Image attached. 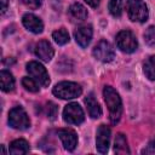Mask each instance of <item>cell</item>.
<instances>
[{"mask_svg":"<svg viewBox=\"0 0 155 155\" xmlns=\"http://www.w3.org/2000/svg\"><path fill=\"white\" fill-rule=\"evenodd\" d=\"M57 134L59 136L64 149L68 151H73L76 148L78 144V136L75 133V131L70 130V128H59L57 131Z\"/></svg>","mask_w":155,"mask_h":155,"instance_id":"cell-10","label":"cell"},{"mask_svg":"<svg viewBox=\"0 0 155 155\" xmlns=\"http://www.w3.org/2000/svg\"><path fill=\"white\" fill-rule=\"evenodd\" d=\"M127 13L133 22H145L148 18V7L142 0H128L127 1Z\"/></svg>","mask_w":155,"mask_h":155,"instance_id":"cell-3","label":"cell"},{"mask_svg":"<svg viewBox=\"0 0 155 155\" xmlns=\"http://www.w3.org/2000/svg\"><path fill=\"white\" fill-rule=\"evenodd\" d=\"M91 7H97L98 5H99V2H101V0H85Z\"/></svg>","mask_w":155,"mask_h":155,"instance_id":"cell-27","label":"cell"},{"mask_svg":"<svg viewBox=\"0 0 155 155\" xmlns=\"http://www.w3.org/2000/svg\"><path fill=\"white\" fill-rule=\"evenodd\" d=\"M8 124L17 130H25L30 126V120L22 107H15L8 113Z\"/></svg>","mask_w":155,"mask_h":155,"instance_id":"cell-4","label":"cell"},{"mask_svg":"<svg viewBox=\"0 0 155 155\" xmlns=\"http://www.w3.org/2000/svg\"><path fill=\"white\" fill-rule=\"evenodd\" d=\"M27 71L29 73V75L42 87H46L48 86L50 84V78H48V74L45 69V67L39 63V62H35V61H31L27 64Z\"/></svg>","mask_w":155,"mask_h":155,"instance_id":"cell-6","label":"cell"},{"mask_svg":"<svg viewBox=\"0 0 155 155\" xmlns=\"http://www.w3.org/2000/svg\"><path fill=\"white\" fill-rule=\"evenodd\" d=\"M69 13H70V17L75 21H84V19L87 18V10L79 2L73 4L70 6Z\"/></svg>","mask_w":155,"mask_h":155,"instance_id":"cell-18","label":"cell"},{"mask_svg":"<svg viewBox=\"0 0 155 155\" xmlns=\"http://www.w3.org/2000/svg\"><path fill=\"white\" fill-rule=\"evenodd\" d=\"M114 151L116 154L124 155V154H130V149L127 145V139L124 133H117L115 137L114 142Z\"/></svg>","mask_w":155,"mask_h":155,"instance_id":"cell-15","label":"cell"},{"mask_svg":"<svg viewBox=\"0 0 155 155\" xmlns=\"http://www.w3.org/2000/svg\"><path fill=\"white\" fill-rule=\"evenodd\" d=\"M115 40H116V46L122 52H126V53H132L138 47L137 39L133 35V33L130 31V30H121L116 35Z\"/></svg>","mask_w":155,"mask_h":155,"instance_id":"cell-5","label":"cell"},{"mask_svg":"<svg viewBox=\"0 0 155 155\" xmlns=\"http://www.w3.org/2000/svg\"><path fill=\"white\" fill-rule=\"evenodd\" d=\"M63 119L70 125H80L85 120V115L78 103H69L63 110Z\"/></svg>","mask_w":155,"mask_h":155,"instance_id":"cell-7","label":"cell"},{"mask_svg":"<svg viewBox=\"0 0 155 155\" xmlns=\"http://www.w3.org/2000/svg\"><path fill=\"white\" fill-rule=\"evenodd\" d=\"M142 153L143 154H155V138L149 142V144L147 145V148L143 149Z\"/></svg>","mask_w":155,"mask_h":155,"instance_id":"cell-26","label":"cell"},{"mask_svg":"<svg viewBox=\"0 0 155 155\" xmlns=\"http://www.w3.org/2000/svg\"><path fill=\"white\" fill-rule=\"evenodd\" d=\"M85 104L87 107V110H88V114L93 119H97L102 115V108L99 105V103L96 101L93 93H90L86 98H85Z\"/></svg>","mask_w":155,"mask_h":155,"instance_id":"cell-14","label":"cell"},{"mask_svg":"<svg viewBox=\"0 0 155 155\" xmlns=\"http://www.w3.org/2000/svg\"><path fill=\"white\" fill-rule=\"evenodd\" d=\"M22 23L29 31H31L34 34H39L44 29V24H42L41 19L33 13H25L22 18Z\"/></svg>","mask_w":155,"mask_h":155,"instance_id":"cell-11","label":"cell"},{"mask_svg":"<svg viewBox=\"0 0 155 155\" xmlns=\"http://www.w3.org/2000/svg\"><path fill=\"white\" fill-rule=\"evenodd\" d=\"M92 53H93L94 58H97L98 61L104 62V63L111 62L114 59V57H115V52H114L113 46L105 40H101L94 46Z\"/></svg>","mask_w":155,"mask_h":155,"instance_id":"cell-8","label":"cell"},{"mask_svg":"<svg viewBox=\"0 0 155 155\" xmlns=\"http://www.w3.org/2000/svg\"><path fill=\"white\" fill-rule=\"evenodd\" d=\"M22 85L25 87V90H28L29 92H38L39 91V84L30 76H25L22 79Z\"/></svg>","mask_w":155,"mask_h":155,"instance_id":"cell-22","label":"cell"},{"mask_svg":"<svg viewBox=\"0 0 155 155\" xmlns=\"http://www.w3.org/2000/svg\"><path fill=\"white\" fill-rule=\"evenodd\" d=\"M109 143H110V128L105 125H101L97 130V137H96L97 150L101 154H105L109 149Z\"/></svg>","mask_w":155,"mask_h":155,"instance_id":"cell-9","label":"cell"},{"mask_svg":"<svg viewBox=\"0 0 155 155\" xmlns=\"http://www.w3.org/2000/svg\"><path fill=\"white\" fill-rule=\"evenodd\" d=\"M144 41L149 46H155V25L149 27L144 33Z\"/></svg>","mask_w":155,"mask_h":155,"instance_id":"cell-23","label":"cell"},{"mask_svg":"<svg viewBox=\"0 0 155 155\" xmlns=\"http://www.w3.org/2000/svg\"><path fill=\"white\" fill-rule=\"evenodd\" d=\"M52 38L58 45H64V44H67L69 41V34L64 28H61V29L53 31Z\"/></svg>","mask_w":155,"mask_h":155,"instance_id":"cell-20","label":"cell"},{"mask_svg":"<svg viewBox=\"0 0 155 155\" xmlns=\"http://www.w3.org/2000/svg\"><path fill=\"white\" fill-rule=\"evenodd\" d=\"M104 101L109 109V117L113 125H116L122 114V103L119 93L110 86H105L103 90Z\"/></svg>","mask_w":155,"mask_h":155,"instance_id":"cell-1","label":"cell"},{"mask_svg":"<svg viewBox=\"0 0 155 155\" xmlns=\"http://www.w3.org/2000/svg\"><path fill=\"white\" fill-rule=\"evenodd\" d=\"M76 42L81 47H87L91 39H92V27L91 25H82L78 28L74 33Z\"/></svg>","mask_w":155,"mask_h":155,"instance_id":"cell-13","label":"cell"},{"mask_svg":"<svg viewBox=\"0 0 155 155\" xmlns=\"http://www.w3.org/2000/svg\"><path fill=\"white\" fill-rule=\"evenodd\" d=\"M29 151V144L24 139H16L10 144V154H27Z\"/></svg>","mask_w":155,"mask_h":155,"instance_id":"cell-17","label":"cell"},{"mask_svg":"<svg viewBox=\"0 0 155 155\" xmlns=\"http://www.w3.org/2000/svg\"><path fill=\"white\" fill-rule=\"evenodd\" d=\"M108 7L114 17H120L122 13V0H110Z\"/></svg>","mask_w":155,"mask_h":155,"instance_id":"cell-21","label":"cell"},{"mask_svg":"<svg viewBox=\"0 0 155 155\" xmlns=\"http://www.w3.org/2000/svg\"><path fill=\"white\" fill-rule=\"evenodd\" d=\"M23 2H24V5L27 7H29L31 10H36V8H39L41 6L42 0H23Z\"/></svg>","mask_w":155,"mask_h":155,"instance_id":"cell-25","label":"cell"},{"mask_svg":"<svg viewBox=\"0 0 155 155\" xmlns=\"http://www.w3.org/2000/svg\"><path fill=\"white\" fill-rule=\"evenodd\" d=\"M143 70L149 80H155V56H151L145 61Z\"/></svg>","mask_w":155,"mask_h":155,"instance_id":"cell-19","label":"cell"},{"mask_svg":"<svg viewBox=\"0 0 155 155\" xmlns=\"http://www.w3.org/2000/svg\"><path fill=\"white\" fill-rule=\"evenodd\" d=\"M1 4H2V7H1V12L4 13L7 8V0H1Z\"/></svg>","mask_w":155,"mask_h":155,"instance_id":"cell-28","label":"cell"},{"mask_svg":"<svg viewBox=\"0 0 155 155\" xmlns=\"http://www.w3.org/2000/svg\"><path fill=\"white\" fill-rule=\"evenodd\" d=\"M53 94L62 99H73L82 93V88L79 84L71 81H62L53 87Z\"/></svg>","mask_w":155,"mask_h":155,"instance_id":"cell-2","label":"cell"},{"mask_svg":"<svg viewBox=\"0 0 155 155\" xmlns=\"http://www.w3.org/2000/svg\"><path fill=\"white\" fill-rule=\"evenodd\" d=\"M47 115L50 116L51 120H54L57 116V105L53 104L52 102L47 103Z\"/></svg>","mask_w":155,"mask_h":155,"instance_id":"cell-24","label":"cell"},{"mask_svg":"<svg viewBox=\"0 0 155 155\" xmlns=\"http://www.w3.org/2000/svg\"><path fill=\"white\" fill-rule=\"evenodd\" d=\"M35 54L44 62H50L54 54V51L48 41L41 40L35 45Z\"/></svg>","mask_w":155,"mask_h":155,"instance_id":"cell-12","label":"cell"},{"mask_svg":"<svg viewBox=\"0 0 155 155\" xmlns=\"http://www.w3.org/2000/svg\"><path fill=\"white\" fill-rule=\"evenodd\" d=\"M0 79H1V90L5 92H10L13 91L15 88V78L12 76V74L7 70H1L0 73Z\"/></svg>","mask_w":155,"mask_h":155,"instance_id":"cell-16","label":"cell"}]
</instances>
